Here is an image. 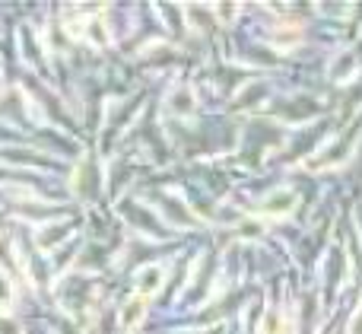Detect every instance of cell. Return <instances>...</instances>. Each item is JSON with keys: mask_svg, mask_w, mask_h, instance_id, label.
I'll use <instances>...</instances> for the list:
<instances>
[{"mask_svg": "<svg viewBox=\"0 0 362 334\" xmlns=\"http://www.w3.org/2000/svg\"><path fill=\"white\" fill-rule=\"evenodd\" d=\"M293 191H280V195H274L270 197V204H267V210H274V214H283V210H289L293 207Z\"/></svg>", "mask_w": 362, "mask_h": 334, "instance_id": "cell-1", "label": "cell"}, {"mask_svg": "<svg viewBox=\"0 0 362 334\" xmlns=\"http://www.w3.org/2000/svg\"><path fill=\"white\" fill-rule=\"evenodd\" d=\"M353 334H362V312L356 316V322H353Z\"/></svg>", "mask_w": 362, "mask_h": 334, "instance_id": "cell-2", "label": "cell"}]
</instances>
